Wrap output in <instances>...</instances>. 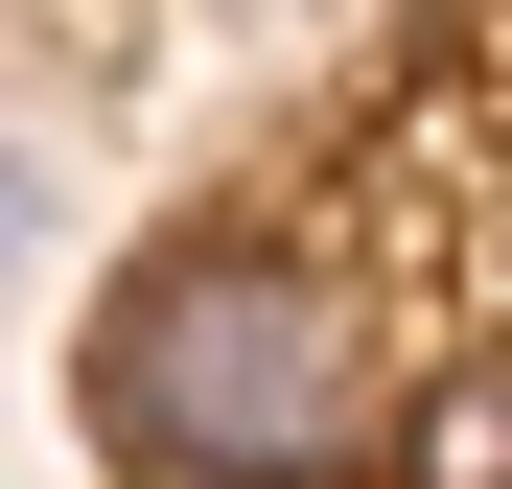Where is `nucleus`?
Wrapping results in <instances>:
<instances>
[{
    "mask_svg": "<svg viewBox=\"0 0 512 489\" xmlns=\"http://www.w3.org/2000/svg\"><path fill=\"white\" fill-rule=\"evenodd\" d=\"M396 489H512V350L419 373V420H396Z\"/></svg>",
    "mask_w": 512,
    "mask_h": 489,
    "instance_id": "2",
    "label": "nucleus"
},
{
    "mask_svg": "<svg viewBox=\"0 0 512 489\" xmlns=\"http://www.w3.org/2000/svg\"><path fill=\"white\" fill-rule=\"evenodd\" d=\"M24 210H47V163H24V140H0V233H24Z\"/></svg>",
    "mask_w": 512,
    "mask_h": 489,
    "instance_id": "3",
    "label": "nucleus"
},
{
    "mask_svg": "<svg viewBox=\"0 0 512 489\" xmlns=\"http://www.w3.org/2000/svg\"><path fill=\"white\" fill-rule=\"evenodd\" d=\"M419 396L373 373V303L303 233H187L94 303V443L140 489H350L396 466Z\"/></svg>",
    "mask_w": 512,
    "mask_h": 489,
    "instance_id": "1",
    "label": "nucleus"
}]
</instances>
